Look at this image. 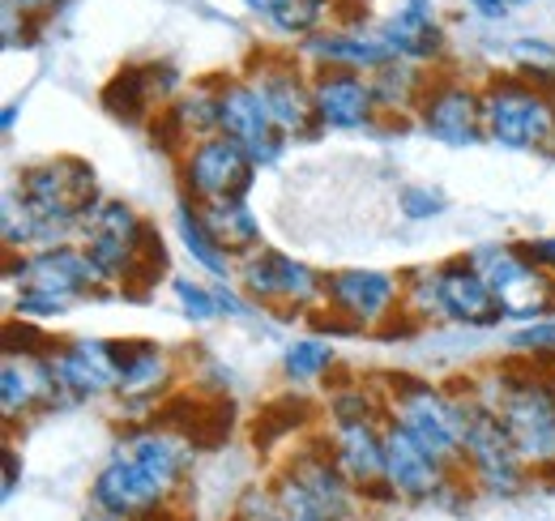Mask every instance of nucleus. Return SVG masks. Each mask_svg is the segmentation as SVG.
<instances>
[{
	"label": "nucleus",
	"mask_w": 555,
	"mask_h": 521,
	"mask_svg": "<svg viewBox=\"0 0 555 521\" xmlns=\"http://www.w3.org/2000/svg\"><path fill=\"white\" fill-rule=\"evenodd\" d=\"M13 196L26 205L39 249L65 244L69 236H81V227L90 223V214L99 205L94 167L81 158L35 163L13 180Z\"/></svg>",
	"instance_id": "f257e3e1"
},
{
	"label": "nucleus",
	"mask_w": 555,
	"mask_h": 521,
	"mask_svg": "<svg viewBox=\"0 0 555 521\" xmlns=\"http://www.w3.org/2000/svg\"><path fill=\"white\" fill-rule=\"evenodd\" d=\"M9 282H13V313L17 317H65L77 300L94 295L103 287L94 260L86 249L52 244L35 253H9Z\"/></svg>",
	"instance_id": "f03ea898"
},
{
	"label": "nucleus",
	"mask_w": 555,
	"mask_h": 521,
	"mask_svg": "<svg viewBox=\"0 0 555 521\" xmlns=\"http://www.w3.org/2000/svg\"><path fill=\"white\" fill-rule=\"evenodd\" d=\"M483 132L504 150H555V94L526 73L491 77L483 86Z\"/></svg>",
	"instance_id": "7ed1b4c3"
},
{
	"label": "nucleus",
	"mask_w": 555,
	"mask_h": 521,
	"mask_svg": "<svg viewBox=\"0 0 555 521\" xmlns=\"http://www.w3.org/2000/svg\"><path fill=\"white\" fill-rule=\"evenodd\" d=\"M487 402L508 441L517 445V454L526 461V470H555V385L547 377H495L491 381V397Z\"/></svg>",
	"instance_id": "20e7f679"
},
{
	"label": "nucleus",
	"mask_w": 555,
	"mask_h": 521,
	"mask_svg": "<svg viewBox=\"0 0 555 521\" xmlns=\"http://www.w3.org/2000/svg\"><path fill=\"white\" fill-rule=\"evenodd\" d=\"M81 249L94 260L99 278L107 287H125L129 278H138L145 260H163V244L154 240V231L145 227L133 205L125 201H99L90 223L81 227Z\"/></svg>",
	"instance_id": "39448f33"
},
{
	"label": "nucleus",
	"mask_w": 555,
	"mask_h": 521,
	"mask_svg": "<svg viewBox=\"0 0 555 521\" xmlns=\"http://www.w3.org/2000/svg\"><path fill=\"white\" fill-rule=\"evenodd\" d=\"M389 415H393L436 461H444V466L466 461V454H462V428H466V419H462V397H449V393L431 390V385H423V381L398 377V381H393V393H389Z\"/></svg>",
	"instance_id": "423d86ee"
},
{
	"label": "nucleus",
	"mask_w": 555,
	"mask_h": 521,
	"mask_svg": "<svg viewBox=\"0 0 555 521\" xmlns=\"http://www.w3.org/2000/svg\"><path fill=\"white\" fill-rule=\"evenodd\" d=\"M470 260L479 265L487 278L495 304L504 308V317H521V321H543L555 308V274L543 269L526 249H508V244H487L475 249Z\"/></svg>",
	"instance_id": "0eeeda50"
},
{
	"label": "nucleus",
	"mask_w": 555,
	"mask_h": 521,
	"mask_svg": "<svg viewBox=\"0 0 555 521\" xmlns=\"http://www.w3.org/2000/svg\"><path fill=\"white\" fill-rule=\"evenodd\" d=\"M90 496H94V509H103L112 518L154 521V513H167L176 487L167 479H158L133 449L116 445V454L107 457V466L99 470Z\"/></svg>",
	"instance_id": "6e6552de"
},
{
	"label": "nucleus",
	"mask_w": 555,
	"mask_h": 521,
	"mask_svg": "<svg viewBox=\"0 0 555 521\" xmlns=\"http://www.w3.org/2000/svg\"><path fill=\"white\" fill-rule=\"evenodd\" d=\"M180 180H184V189H189V196H193L197 205H206V201H227V196H244L253 189L257 163H253V154H248L235 137L214 132V137L189 145V150L180 154Z\"/></svg>",
	"instance_id": "1a4fd4ad"
},
{
	"label": "nucleus",
	"mask_w": 555,
	"mask_h": 521,
	"mask_svg": "<svg viewBox=\"0 0 555 521\" xmlns=\"http://www.w3.org/2000/svg\"><path fill=\"white\" fill-rule=\"evenodd\" d=\"M462 454H466V466L475 470V479L491 487V492H517L521 487V474H526V461L517 454V445L508 441L500 415L479 402V397H462Z\"/></svg>",
	"instance_id": "9d476101"
},
{
	"label": "nucleus",
	"mask_w": 555,
	"mask_h": 521,
	"mask_svg": "<svg viewBox=\"0 0 555 521\" xmlns=\"http://www.w3.org/2000/svg\"><path fill=\"white\" fill-rule=\"evenodd\" d=\"M402 300V282L385 269H338L325 278V304L347 329H380Z\"/></svg>",
	"instance_id": "9b49d317"
},
{
	"label": "nucleus",
	"mask_w": 555,
	"mask_h": 521,
	"mask_svg": "<svg viewBox=\"0 0 555 521\" xmlns=\"http://www.w3.org/2000/svg\"><path fill=\"white\" fill-rule=\"evenodd\" d=\"M218 132L235 137L257 167H270L278 163L286 137L278 132L274 116L261 99V90L248 81V77H235V81H218Z\"/></svg>",
	"instance_id": "f8f14e48"
},
{
	"label": "nucleus",
	"mask_w": 555,
	"mask_h": 521,
	"mask_svg": "<svg viewBox=\"0 0 555 521\" xmlns=\"http://www.w3.org/2000/svg\"><path fill=\"white\" fill-rule=\"evenodd\" d=\"M240 282L257 304H278V308H304L325 300V278L304 265V260L274 253V249H257L240 265Z\"/></svg>",
	"instance_id": "ddd939ff"
},
{
	"label": "nucleus",
	"mask_w": 555,
	"mask_h": 521,
	"mask_svg": "<svg viewBox=\"0 0 555 521\" xmlns=\"http://www.w3.org/2000/svg\"><path fill=\"white\" fill-rule=\"evenodd\" d=\"M418 125L427 137L444 145H475L483 141V90H470L457 77H431L418 103Z\"/></svg>",
	"instance_id": "4468645a"
},
{
	"label": "nucleus",
	"mask_w": 555,
	"mask_h": 521,
	"mask_svg": "<svg viewBox=\"0 0 555 521\" xmlns=\"http://www.w3.org/2000/svg\"><path fill=\"white\" fill-rule=\"evenodd\" d=\"M52 372H56V390L65 402H86V397H103V393L120 390L116 342L69 338L65 346H52Z\"/></svg>",
	"instance_id": "2eb2a0df"
},
{
	"label": "nucleus",
	"mask_w": 555,
	"mask_h": 521,
	"mask_svg": "<svg viewBox=\"0 0 555 521\" xmlns=\"http://www.w3.org/2000/svg\"><path fill=\"white\" fill-rule=\"evenodd\" d=\"M312 103H317V120L321 129H367L376 125V90L372 77H363L359 68L321 65L312 73Z\"/></svg>",
	"instance_id": "dca6fc26"
},
{
	"label": "nucleus",
	"mask_w": 555,
	"mask_h": 521,
	"mask_svg": "<svg viewBox=\"0 0 555 521\" xmlns=\"http://www.w3.org/2000/svg\"><path fill=\"white\" fill-rule=\"evenodd\" d=\"M282 137H317L321 120H317V103H312V77H304L295 61H274V65H261L248 77Z\"/></svg>",
	"instance_id": "f3484780"
},
{
	"label": "nucleus",
	"mask_w": 555,
	"mask_h": 521,
	"mask_svg": "<svg viewBox=\"0 0 555 521\" xmlns=\"http://www.w3.org/2000/svg\"><path fill=\"white\" fill-rule=\"evenodd\" d=\"M431 278H436V308H440V317L462 321V326H495L504 317V308L495 304L487 278L479 274V265L470 257H453L444 260V265H436Z\"/></svg>",
	"instance_id": "a211bd4d"
},
{
	"label": "nucleus",
	"mask_w": 555,
	"mask_h": 521,
	"mask_svg": "<svg viewBox=\"0 0 555 521\" xmlns=\"http://www.w3.org/2000/svg\"><path fill=\"white\" fill-rule=\"evenodd\" d=\"M61 402L56 390V372H52V346L35 351H17V346H4V368H0V406H4V419L13 423L17 415H30L35 406H52Z\"/></svg>",
	"instance_id": "6ab92c4d"
},
{
	"label": "nucleus",
	"mask_w": 555,
	"mask_h": 521,
	"mask_svg": "<svg viewBox=\"0 0 555 521\" xmlns=\"http://www.w3.org/2000/svg\"><path fill=\"white\" fill-rule=\"evenodd\" d=\"M444 461L427 454L415 436L393 419L385 423V487L406 500H427L444 487Z\"/></svg>",
	"instance_id": "aec40b11"
},
{
	"label": "nucleus",
	"mask_w": 555,
	"mask_h": 521,
	"mask_svg": "<svg viewBox=\"0 0 555 521\" xmlns=\"http://www.w3.org/2000/svg\"><path fill=\"white\" fill-rule=\"evenodd\" d=\"M330 454L354 487L376 492L385 483V428L376 419H334Z\"/></svg>",
	"instance_id": "412c9836"
},
{
	"label": "nucleus",
	"mask_w": 555,
	"mask_h": 521,
	"mask_svg": "<svg viewBox=\"0 0 555 521\" xmlns=\"http://www.w3.org/2000/svg\"><path fill=\"white\" fill-rule=\"evenodd\" d=\"M286 479L325 513L330 521H347L354 509V483L343 474V466L334 461L330 449H304L291 461Z\"/></svg>",
	"instance_id": "4be33fe9"
},
{
	"label": "nucleus",
	"mask_w": 555,
	"mask_h": 521,
	"mask_svg": "<svg viewBox=\"0 0 555 521\" xmlns=\"http://www.w3.org/2000/svg\"><path fill=\"white\" fill-rule=\"evenodd\" d=\"M171 94H176V73H171V65H129L107 81L103 103L120 120H145L154 107L163 112L171 103Z\"/></svg>",
	"instance_id": "5701e85b"
},
{
	"label": "nucleus",
	"mask_w": 555,
	"mask_h": 521,
	"mask_svg": "<svg viewBox=\"0 0 555 521\" xmlns=\"http://www.w3.org/2000/svg\"><path fill=\"white\" fill-rule=\"evenodd\" d=\"M308 56H317L321 65H338V68H367L376 73L380 65L398 61V52L389 48V39L380 30H317L308 35Z\"/></svg>",
	"instance_id": "b1692460"
},
{
	"label": "nucleus",
	"mask_w": 555,
	"mask_h": 521,
	"mask_svg": "<svg viewBox=\"0 0 555 521\" xmlns=\"http://www.w3.org/2000/svg\"><path fill=\"white\" fill-rule=\"evenodd\" d=\"M380 35L398 52V61H418V65L440 56V48H444V35L431 17V0H402L393 9V17L380 26Z\"/></svg>",
	"instance_id": "393cba45"
},
{
	"label": "nucleus",
	"mask_w": 555,
	"mask_h": 521,
	"mask_svg": "<svg viewBox=\"0 0 555 521\" xmlns=\"http://www.w3.org/2000/svg\"><path fill=\"white\" fill-rule=\"evenodd\" d=\"M163 125H167V145H180V154L197 141H206L218 132V86H197L193 94H180L163 107Z\"/></svg>",
	"instance_id": "a878e982"
},
{
	"label": "nucleus",
	"mask_w": 555,
	"mask_h": 521,
	"mask_svg": "<svg viewBox=\"0 0 555 521\" xmlns=\"http://www.w3.org/2000/svg\"><path fill=\"white\" fill-rule=\"evenodd\" d=\"M197 209H202L206 227L214 231V240H218L231 257H248V253H257V249H261V223H257V214L248 209V201H244V196L206 201V205H197Z\"/></svg>",
	"instance_id": "bb28decb"
},
{
	"label": "nucleus",
	"mask_w": 555,
	"mask_h": 521,
	"mask_svg": "<svg viewBox=\"0 0 555 521\" xmlns=\"http://www.w3.org/2000/svg\"><path fill=\"white\" fill-rule=\"evenodd\" d=\"M116 364H120V393L125 397H154L158 385L171 377L167 355L154 342H116Z\"/></svg>",
	"instance_id": "cd10ccee"
},
{
	"label": "nucleus",
	"mask_w": 555,
	"mask_h": 521,
	"mask_svg": "<svg viewBox=\"0 0 555 521\" xmlns=\"http://www.w3.org/2000/svg\"><path fill=\"white\" fill-rule=\"evenodd\" d=\"M427 81L431 77L418 68V61H389L372 73V90H376L380 112H418Z\"/></svg>",
	"instance_id": "c85d7f7f"
},
{
	"label": "nucleus",
	"mask_w": 555,
	"mask_h": 521,
	"mask_svg": "<svg viewBox=\"0 0 555 521\" xmlns=\"http://www.w3.org/2000/svg\"><path fill=\"white\" fill-rule=\"evenodd\" d=\"M176 227H180V240H184L189 257L197 260L202 269H209L214 278H227L231 274V253L214 240V231L206 227V218H202L197 205H180L176 209Z\"/></svg>",
	"instance_id": "c756f323"
},
{
	"label": "nucleus",
	"mask_w": 555,
	"mask_h": 521,
	"mask_svg": "<svg viewBox=\"0 0 555 521\" xmlns=\"http://www.w3.org/2000/svg\"><path fill=\"white\" fill-rule=\"evenodd\" d=\"M334 346L325 342V338H295L291 346H286V355H282V372L295 381V385H308V381H317V377H325L330 368H334Z\"/></svg>",
	"instance_id": "7c9ffc66"
},
{
	"label": "nucleus",
	"mask_w": 555,
	"mask_h": 521,
	"mask_svg": "<svg viewBox=\"0 0 555 521\" xmlns=\"http://www.w3.org/2000/svg\"><path fill=\"white\" fill-rule=\"evenodd\" d=\"M330 17V0H278L270 9V22L282 35H317Z\"/></svg>",
	"instance_id": "2f4dec72"
},
{
	"label": "nucleus",
	"mask_w": 555,
	"mask_h": 521,
	"mask_svg": "<svg viewBox=\"0 0 555 521\" xmlns=\"http://www.w3.org/2000/svg\"><path fill=\"white\" fill-rule=\"evenodd\" d=\"M171 291H176V300L184 304V313L193 317V321H209V317H218L222 308H218V295L206 291V287H193L189 278H176L171 282Z\"/></svg>",
	"instance_id": "473e14b6"
},
{
	"label": "nucleus",
	"mask_w": 555,
	"mask_h": 521,
	"mask_svg": "<svg viewBox=\"0 0 555 521\" xmlns=\"http://www.w3.org/2000/svg\"><path fill=\"white\" fill-rule=\"evenodd\" d=\"M513 346L526 351V355H552L555 351V321H534V326L517 329L513 333Z\"/></svg>",
	"instance_id": "72a5a7b5"
},
{
	"label": "nucleus",
	"mask_w": 555,
	"mask_h": 521,
	"mask_svg": "<svg viewBox=\"0 0 555 521\" xmlns=\"http://www.w3.org/2000/svg\"><path fill=\"white\" fill-rule=\"evenodd\" d=\"M402 214L406 218H436L444 214V196L431 189H402Z\"/></svg>",
	"instance_id": "f704fd0d"
},
{
	"label": "nucleus",
	"mask_w": 555,
	"mask_h": 521,
	"mask_svg": "<svg viewBox=\"0 0 555 521\" xmlns=\"http://www.w3.org/2000/svg\"><path fill=\"white\" fill-rule=\"evenodd\" d=\"M526 253L539 260L543 269H552L555 274V236H547V240H530V244H526Z\"/></svg>",
	"instance_id": "c9c22d12"
},
{
	"label": "nucleus",
	"mask_w": 555,
	"mask_h": 521,
	"mask_svg": "<svg viewBox=\"0 0 555 521\" xmlns=\"http://www.w3.org/2000/svg\"><path fill=\"white\" fill-rule=\"evenodd\" d=\"M9 4H13V9H22L26 17H43V13H52L61 0H9Z\"/></svg>",
	"instance_id": "e433bc0d"
},
{
	"label": "nucleus",
	"mask_w": 555,
	"mask_h": 521,
	"mask_svg": "<svg viewBox=\"0 0 555 521\" xmlns=\"http://www.w3.org/2000/svg\"><path fill=\"white\" fill-rule=\"evenodd\" d=\"M470 9L483 13V17H504L508 13V0H470Z\"/></svg>",
	"instance_id": "4c0bfd02"
},
{
	"label": "nucleus",
	"mask_w": 555,
	"mask_h": 521,
	"mask_svg": "<svg viewBox=\"0 0 555 521\" xmlns=\"http://www.w3.org/2000/svg\"><path fill=\"white\" fill-rule=\"evenodd\" d=\"M13 487H17V457L9 449L4 454V496H13Z\"/></svg>",
	"instance_id": "58836bf2"
},
{
	"label": "nucleus",
	"mask_w": 555,
	"mask_h": 521,
	"mask_svg": "<svg viewBox=\"0 0 555 521\" xmlns=\"http://www.w3.org/2000/svg\"><path fill=\"white\" fill-rule=\"evenodd\" d=\"M274 521H330V518H317V513H286V509H278Z\"/></svg>",
	"instance_id": "ea45409f"
},
{
	"label": "nucleus",
	"mask_w": 555,
	"mask_h": 521,
	"mask_svg": "<svg viewBox=\"0 0 555 521\" xmlns=\"http://www.w3.org/2000/svg\"><path fill=\"white\" fill-rule=\"evenodd\" d=\"M244 4H248L253 13H266V17H270V9H274L278 0H244Z\"/></svg>",
	"instance_id": "a19ab883"
},
{
	"label": "nucleus",
	"mask_w": 555,
	"mask_h": 521,
	"mask_svg": "<svg viewBox=\"0 0 555 521\" xmlns=\"http://www.w3.org/2000/svg\"><path fill=\"white\" fill-rule=\"evenodd\" d=\"M13 120H17V103H9V107H4V120H0L4 132H13Z\"/></svg>",
	"instance_id": "79ce46f5"
},
{
	"label": "nucleus",
	"mask_w": 555,
	"mask_h": 521,
	"mask_svg": "<svg viewBox=\"0 0 555 521\" xmlns=\"http://www.w3.org/2000/svg\"><path fill=\"white\" fill-rule=\"evenodd\" d=\"M81 521H125V518H112V513H103V509H99V513H90V518H81Z\"/></svg>",
	"instance_id": "37998d69"
},
{
	"label": "nucleus",
	"mask_w": 555,
	"mask_h": 521,
	"mask_svg": "<svg viewBox=\"0 0 555 521\" xmlns=\"http://www.w3.org/2000/svg\"><path fill=\"white\" fill-rule=\"evenodd\" d=\"M508 4H530V0H508Z\"/></svg>",
	"instance_id": "c03bdc74"
}]
</instances>
